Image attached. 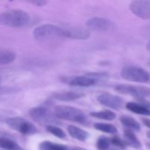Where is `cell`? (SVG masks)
Returning a JSON list of instances; mask_svg holds the SVG:
<instances>
[{
    "label": "cell",
    "mask_w": 150,
    "mask_h": 150,
    "mask_svg": "<svg viewBox=\"0 0 150 150\" xmlns=\"http://www.w3.org/2000/svg\"><path fill=\"white\" fill-rule=\"evenodd\" d=\"M30 16L21 10H10L0 13V24L13 28L24 27L30 23Z\"/></svg>",
    "instance_id": "1"
},
{
    "label": "cell",
    "mask_w": 150,
    "mask_h": 150,
    "mask_svg": "<svg viewBox=\"0 0 150 150\" xmlns=\"http://www.w3.org/2000/svg\"><path fill=\"white\" fill-rule=\"evenodd\" d=\"M35 40L41 42L54 40L66 38L64 29L54 24H42L38 26L33 31Z\"/></svg>",
    "instance_id": "2"
},
{
    "label": "cell",
    "mask_w": 150,
    "mask_h": 150,
    "mask_svg": "<svg viewBox=\"0 0 150 150\" xmlns=\"http://www.w3.org/2000/svg\"><path fill=\"white\" fill-rule=\"evenodd\" d=\"M54 114L59 120H64L81 124L86 121V117L84 113L81 110L74 107L59 105L55 108Z\"/></svg>",
    "instance_id": "3"
},
{
    "label": "cell",
    "mask_w": 150,
    "mask_h": 150,
    "mask_svg": "<svg viewBox=\"0 0 150 150\" xmlns=\"http://www.w3.org/2000/svg\"><path fill=\"white\" fill-rule=\"evenodd\" d=\"M31 118L42 125H55L59 123V119L54 113L44 107H37L29 111Z\"/></svg>",
    "instance_id": "4"
},
{
    "label": "cell",
    "mask_w": 150,
    "mask_h": 150,
    "mask_svg": "<svg viewBox=\"0 0 150 150\" xmlns=\"http://www.w3.org/2000/svg\"><path fill=\"white\" fill-rule=\"evenodd\" d=\"M121 77L129 81L146 83L150 79V75L146 70L136 66H125L121 70Z\"/></svg>",
    "instance_id": "5"
},
{
    "label": "cell",
    "mask_w": 150,
    "mask_h": 150,
    "mask_svg": "<svg viewBox=\"0 0 150 150\" xmlns=\"http://www.w3.org/2000/svg\"><path fill=\"white\" fill-rule=\"evenodd\" d=\"M6 124L14 130L23 135H33L38 133V129L32 123L21 117L7 119Z\"/></svg>",
    "instance_id": "6"
},
{
    "label": "cell",
    "mask_w": 150,
    "mask_h": 150,
    "mask_svg": "<svg viewBox=\"0 0 150 150\" xmlns=\"http://www.w3.org/2000/svg\"><path fill=\"white\" fill-rule=\"evenodd\" d=\"M115 89L119 93L136 97L139 99L150 96V89L146 87V86H135V85L130 84H120L116 86Z\"/></svg>",
    "instance_id": "7"
},
{
    "label": "cell",
    "mask_w": 150,
    "mask_h": 150,
    "mask_svg": "<svg viewBox=\"0 0 150 150\" xmlns=\"http://www.w3.org/2000/svg\"><path fill=\"white\" fill-rule=\"evenodd\" d=\"M130 10L142 19H150V0H136L130 4Z\"/></svg>",
    "instance_id": "8"
},
{
    "label": "cell",
    "mask_w": 150,
    "mask_h": 150,
    "mask_svg": "<svg viewBox=\"0 0 150 150\" xmlns=\"http://www.w3.org/2000/svg\"><path fill=\"white\" fill-rule=\"evenodd\" d=\"M98 101L101 105L114 110L120 109L123 104L122 98L109 93H103L99 95L98 97Z\"/></svg>",
    "instance_id": "9"
},
{
    "label": "cell",
    "mask_w": 150,
    "mask_h": 150,
    "mask_svg": "<svg viewBox=\"0 0 150 150\" xmlns=\"http://www.w3.org/2000/svg\"><path fill=\"white\" fill-rule=\"evenodd\" d=\"M111 22L107 18L102 17H92L86 21L88 29L94 31H106L111 27Z\"/></svg>",
    "instance_id": "10"
},
{
    "label": "cell",
    "mask_w": 150,
    "mask_h": 150,
    "mask_svg": "<svg viewBox=\"0 0 150 150\" xmlns=\"http://www.w3.org/2000/svg\"><path fill=\"white\" fill-rule=\"evenodd\" d=\"M66 38H70L76 40H86L90 36L89 29L79 26H73L69 29H64Z\"/></svg>",
    "instance_id": "11"
},
{
    "label": "cell",
    "mask_w": 150,
    "mask_h": 150,
    "mask_svg": "<svg viewBox=\"0 0 150 150\" xmlns=\"http://www.w3.org/2000/svg\"><path fill=\"white\" fill-rule=\"evenodd\" d=\"M98 81L91 76L89 73L81 76H77L69 81V84L73 86H81V87H87L95 85L98 83Z\"/></svg>",
    "instance_id": "12"
},
{
    "label": "cell",
    "mask_w": 150,
    "mask_h": 150,
    "mask_svg": "<svg viewBox=\"0 0 150 150\" xmlns=\"http://www.w3.org/2000/svg\"><path fill=\"white\" fill-rule=\"evenodd\" d=\"M84 96L83 93H79V92H58L53 95V98L57 100L60 101H73L76 100L81 98Z\"/></svg>",
    "instance_id": "13"
},
{
    "label": "cell",
    "mask_w": 150,
    "mask_h": 150,
    "mask_svg": "<svg viewBox=\"0 0 150 150\" xmlns=\"http://www.w3.org/2000/svg\"><path fill=\"white\" fill-rule=\"evenodd\" d=\"M126 108L131 112L144 116H150V109L145 105L134 102H129L126 105Z\"/></svg>",
    "instance_id": "14"
},
{
    "label": "cell",
    "mask_w": 150,
    "mask_h": 150,
    "mask_svg": "<svg viewBox=\"0 0 150 150\" xmlns=\"http://www.w3.org/2000/svg\"><path fill=\"white\" fill-rule=\"evenodd\" d=\"M67 131L72 138L80 142H85L89 137V133L85 130L76 127L73 125H70L67 127Z\"/></svg>",
    "instance_id": "15"
},
{
    "label": "cell",
    "mask_w": 150,
    "mask_h": 150,
    "mask_svg": "<svg viewBox=\"0 0 150 150\" xmlns=\"http://www.w3.org/2000/svg\"><path fill=\"white\" fill-rule=\"evenodd\" d=\"M124 136L126 144L129 145L135 149H140L142 147V144H141L140 141L138 139L133 130H130V129H126L124 131Z\"/></svg>",
    "instance_id": "16"
},
{
    "label": "cell",
    "mask_w": 150,
    "mask_h": 150,
    "mask_svg": "<svg viewBox=\"0 0 150 150\" xmlns=\"http://www.w3.org/2000/svg\"><path fill=\"white\" fill-rule=\"evenodd\" d=\"M120 122H121V123L123 125L125 126L126 127H127V128H129L131 130H133L139 131L141 129V126L139 122H137L134 118L130 117V116H122L120 117Z\"/></svg>",
    "instance_id": "17"
},
{
    "label": "cell",
    "mask_w": 150,
    "mask_h": 150,
    "mask_svg": "<svg viewBox=\"0 0 150 150\" xmlns=\"http://www.w3.org/2000/svg\"><path fill=\"white\" fill-rule=\"evenodd\" d=\"M90 116L96 119L107 120V121H112V120H115L116 117H117L115 113L109 111V110H104V111L91 112Z\"/></svg>",
    "instance_id": "18"
},
{
    "label": "cell",
    "mask_w": 150,
    "mask_h": 150,
    "mask_svg": "<svg viewBox=\"0 0 150 150\" xmlns=\"http://www.w3.org/2000/svg\"><path fill=\"white\" fill-rule=\"evenodd\" d=\"M16 55L13 51L7 49H0V64H7L16 59Z\"/></svg>",
    "instance_id": "19"
},
{
    "label": "cell",
    "mask_w": 150,
    "mask_h": 150,
    "mask_svg": "<svg viewBox=\"0 0 150 150\" xmlns=\"http://www.w3.org/2000/svg\"><path fill=\"white\" fill-rule=\"evenodd\" d=\"M39 150H69L67 146L45 141L40 144Z\"/></svg>",
    "instance_id": "20"
},
{
    "label": "cell",
    "mask_w": 150,
    "mask_h": 150,
    "mask_svg": "<svg viewBox=\"0 0 150 150\" xmlns=\"http://www.w3.org/2000/svg\"><path fill=\"white\" fill-rule=\"evenodd\" d=\"M94 127L96 130L109 134H116L117 133V128L114 125L105 123L97 122L94 125Z\"/></svg>",
    "instance_id": "21"
},
{
    "label": "cell",
    "mask_w": 150,
    "mask_h": 150,
    "mask_svg": "<svg viewBox=\"0 0 150 150\" xmlns=\"http://www.w3.org/2000/svg\"><path fill=\"white\" fill-rule=\"evenodd\" d=\"M46 130L51 134L54 135L56 137L59 139H64L66 138V134L59 127H57L56 125H48L46 127Z\"/></svg>",
    "instance_id": "22"
},
{
    "label": "cell",
    "mask_w": 150,
    "mask_h": 150,
    "mask_svg": "<svg viewBox=\"0 0 150 150\" xmlns=\"http://www.w3.org/2000/svg\"><path fill=\"white\" fill-rule=\"evenodd\" d=\"M111 141L106 137H100L98 139L96 143L97 149L98 150H108L109 149Z\"/></svg>",
    "instance_id": "23"
},
{
    "label": "cell",
    "mask_w": 150,
    "mask_h": 150,
    "mask_svg": "<svg viewBox=\"0 0 150 150\" xmlns=\"http://www.w3.org/2000/svg\"><path fill=\"white\" fill-rule=\"evenodd\" d=\"M111 143L114 146H117L119 148H122V149H125L126 146V143L125 141L122 140L119 136H115L111 139Z\"/></svg>",
    "instance_id": "24"
},
{
    "label": "cell",
    "mask_w": 150,
    "mask_h": 150,
    "mask_svg": "<svg viewBox=\"0 0 150 150\" xmlns=\"http://www.w3.org/2000/svg\"><path fill=\"white\" fill-rule=\"evenodd\" d=\"M32 4H36V5L38 6H43L45 5V4L47 3L46 1H43V0H35V1H30Z\"/></svg>",
    "instance_id": "25"
},
{
    "label": "cell",
    "mask_w": 150,
    "mask_h": 150,
    "mask_svg": "<svg viewBox=\"0 0 150 150\" xmlns=\"http://www.w3.org/2000/svg\"><path fill=\"white\" fill-rule=\"evenodd\" d=\"M143 122L146 127L150 128V120L149 119H143Z\"/></svg>",
    "instance_id": "26"
},
{
    "label": "cell",
    "mask_w": 150,
    "mask_h": 150,
    "mask_svg": "<svg viewBox=\"0 0 150 150\" xmlns=\"http://www.w3.org/2000/svg\"><path fill=\"white\" fill-rule=\"evenodd\" d=\"M72 150H86V149H82V148H80V147H75V148H73Z\"/></svg>",
    "instance_id": "27"
},
{
    "label": "cell",
    "mask_w": 150,
    "mask_h": 150,
    "mask_svg": "<svg viewBox=\"0 0 150 150\" xmlns=\"http://www.w3.org/2000/svg\"><path fill=\"white\" fill-rule=\"evenodd\" d=\"M146 48H147L148 51L150 52V40L149 41V42L147 43V45H146Z\"/></svg>",
    "instance_id": "28"
},
{
    "label": "cell",
    "mask_w": 150,
    "mask_h": 150,
    "mask_svg": "<svg viewBox=\"0 0 150 150\" xmlns=\"http://www.w3.org/2000/svg\"><path fill=\"white\" fill-rule=\"evenodd\" d=\"M1 116H0V121H1Z\"/></svg>",
    "instance_id": "29"
},
{
    "label": "cell",
    "mask_w": 150,
    "mask_h": 150,
    "mask_svg": "<svg viewBox=\"0 0 150 150\" xmlns=\"http://www.w3.org/2000/svg\"><path fill=\"white\" fill-rule=\"evenodd\" d=\"M0 83H1V77H0Z\"/></svg>",
    "instance_id": "30"
}]
</instances>
